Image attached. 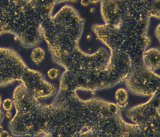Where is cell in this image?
I'll use <instances>...</instances> for the list:
<instances>
[{
  "label": "cell",
  "mask_w": 160,
  "mask_h": 137,
  "mask_svg": "<svg viewBox=\"0 0 160 137\" xmlns=\"http://www.w3.org/2000/svg\"><path fill=\"white\" fill-rule=\"evenodd\" d=\"M15 114L9 123L18 137H90L104 135L112 118V103L82 99L77 92L58 91L51 104L41 103L23 84L12 93Z\"/></svg>",
  "instance_id": "cell-1"
},
{
  "label": "cell",
  "mask_w": 160,
  "mask_h": 137,
  "mask_svg": "<svg viewBox=\"0 0 160 137\" xmlns=\"http://www.w3.org/2000/svg\"><path fill=\"white\" fill-rule=\"evenodd\" d=\"M150 20L130 9L127 17L117 26L95 24L92 30L109 52H125L133 63H142V54L150 43L148 35Z\"/></svg>",
  "instance_id": "cell-2"
},
{
  "label": "cell",
  "mask_w": 160,
  "mask_h": 137,
  "mask_svg": "<svg viewBox=\"0 0 160 137\" xmlns=\"http://www.w3.org/2000/svg\"><path fill=\"white\" fill-rule=\"evenodd\" d=\"M84 25L78 11L69 4L62 6L42 22V40L55 63L59 64L79 47Z\"/></svg>",
  "instance_id": "cell-3"
},
{
  "label": "cell",
  "mask_w": 160,
  "mask_h": 137,
  "mask_svg": "<svg viewBox=\"0 0 160 137\" xmlns=\"http://www.w3.org/2000/svg\"><path fill=\"white\" fill-rule=\"evenodd\" d=\"M43 22L29 0H0V36L10 34L22 47L32 48L42 41Z\"/></svg>",
  "instance_id": "cell-4"
},
{
  "label": "cell",
  "mask_w": 160,
  "mask_h": 137,
  "mask_svg": "<svg viewBox=\"0 0 160 137\" xmlns=\"http://www.w3.org/2000/svg\"><path fill=\"white\" fill-rule=\"evenodd\" d=\"M159 93L150 97L149 99L127 112V117L137 127L141 134L157 136L160 132Z\"/></svg>",
  "instance_id": "cell-5"
},
{
  "label": "cell",
  "mask_w": 160,
  "mask_h": 137,
  "mask_svg": "<svg viewBox=\"0 0 160 137\" xmlns=\"http://www.w3.org/2000/svg\"><path fill=\"white\" fill-rule=\"evenodd\" d=\"M124 80L128 91L140 96L151 97L158 92L160 88V75L142 63H132Z\"/></svg>",
  "instance_id": "cell-6"
},
{
  "label": "cell",
  "mask_w": 160,
  "mask_h": 137,
  "mask_svg": "<svg viewBox=\"0 0 160 137\" xmlns=\"http://www.w3.org/2000/svg\"><path fill=\"white\" fill-rule=\"evenodd\" d=\"M126 0H101L100 12L103 24L111 26L119 25L129 13Z\"/></svg>",
  "instance_id": "cell-7"
},
{
  "label": "cell",
  "mask_w": 160,
  "mask_h": 137,
  "mask_svg": "<svg viewBox=\"0 0 160 137\" xmlns=\"http://www.w3.org/2000/svg\"><path fill=\"white\" fill-rule=\"evenodd\" d=\"M132 10L151 18H160V0H126Z\"/></svg>",
  "instance_id": "cell-8"
},
{
  "label": "cell",
  "mask_w": 160,
  "mask_h": 137,
  "mask_svg": "<svg viewBox=\"0 0 160 137\" xmlns=\"http://www.w3.org/2000/svg\"><path fill=\"white\" fill-rule=\"evenodd\" d=\"M142 64L149 70L156 72L160 68V50L157 48H147L142 54Z\"/></svg>",
  "instance_id": "cell-9"
},
{
  "label": "cell",
  "mask_w": 160,
  "mask_h": 137,
  "mask_svg": "<svg viewBox=\"0 0 160 137\" xmlns=\"http://www.w3.org/2000/svg\"><path fill=\"white\" fill-rule=\"evenodd\" d=\"M29 1L44 21L53 14L56 5L54 0H29Z\"/></svg>",
  "instance_id": "cell-10"
},
{
  "label": "cell",
  "mask_w": 160,
  "mask_h": 137,
  "mask_svg": "<svg viewBox=\"0 0 160 137\" xmlns=\"http://www.w3.org/2000/svg\"><path fill=\"white\" fill-rule=\"evenodd\" d=\"M116 104L120 109H124L128 104V91L123 88L118 89L115 93Z\"/></svg>",
  "instance_id": "cell-11"
},
{
  "label": "cell",
  "mask_w": 160,
  "mask_h": 137,
  "mask_svg": "<svg viewBox=\"0 0 160 137\" xmlns=\"http://www.w3.org/2000/svg\"><path fill=\"white\" fill-rule=\"evenodd\" d=\"M31 52V59L32 62L36 65H39L44 61L46 56V53L43 48L37 46L32 48Z\"/></svg>",
  "instance_id": "cell-12"
},
{
  "label": "cell",
  "mask_w": 160,
  "mask_h": 137,
  "mask_svg": "<svg viewBox=\"0 0 160 137\" xmlns=\"http://www.w3.org/2000/svg\"><path fill=\"white\" fill-rule=\"evenodd\" d=\"M2 108L4 111L11 112L14 108V104L12 99L6 98L2 102Z\"/></svg>",
  "instance_id": "cell-13"
},
{
  "label": "cell",
  "mask_w": 160,
  "mask_h": 137,
  "mask_svg": "<svg viewBox=\"0 0 160 137\" xmlns=\"http://www.w3.org/2000/svg\"><path fill=\"white\" fill-rule=\"evenodd\" d=\"M59 71L58 68H52L50 69L47 72L48 76L51 79H57L59 75Z\"/></svg>",
  "instance_id": "cell-14"
},
{
  "label": "cell",
  "mask_w": 160,
  "mask_h": 137,
  "mask_svg": "<svg viewBox=\"0 0 160 137\" xmlns=\"http://www.w3.org/2000/svg\"><path fill=\"white\" fill-rule=\"evenodd\" d=\"M78 0H54L55 4H61L65 3H75Z\"/></svg>",
  "instance_id": "cell-15"
},
{
  "label": "cell",
  "mask_w": 160,
  "mask_h": 137,
  "mask_svg": "<svg viewBox=\"0 0 160 137\" xmlns=\"http://www.w3.org/2000/svg\"><path fill=\"white\" fill-rule=\"evenodd\" d=\"M80 4L83 7H87L91 5L90 0H80Z\"/></svg>",
  "instance_id": "cell-16"
},
{
  "label": "cell",
  "mask_w": 160,
  "mask_h": 137,
  "mask_svg": "<svg viewBox=\"0 0 160 137\" xmlns=\"http://www.w3.org/2000/svg\"><path fill=\"white\" fill-rule=\"evenodd\" d=\"M159 24L156 27V31H155V33H156V37L157 38L158 40L159 41V38H160V29H159Z\"/></svg>",
  "instance_id": "cell-17"
},
{
  "label": "cell",
  "mask_w": 160,
  "mask_h": 137,
  "mask_svg": "<svg viewBox=\"0 0 160 137\" xmlns=\"http://www.w3.org/2000/svg\"><path fill=\"white\" fill-rule=\"evenodd\" d=\"M3 118H4V113L2 109H0V125L3 121Z\"/></svg>",
  "instance_id": "cell-18"
},
{
  "label": "cell",
  "mask_w": 160,
  "mask_h": 137,
  "mask_svg": "<svg viewBox=\"0 0 160 137\" xmlns=\"http://www.w3.org/2000/svg\"><path fill=\"white\" fill-rule=\"evenodd\" d=\"M91 2V4H96L98 3H100L101 0H90Z\"/></svg>",
  "instance_id": "cell-19"
},
{
  "label": "cell",
  "mask_w": 160,
  "mask_h": 137,
  "mask_svg": "<svg viewBox=\"0 0 160 137\" xmlns=\"http://www.w3.org/2000/svg\"><path fill=\"white\" fill-rule=\"evenodd\" d=\"M8 133L6 131H3V132H1L0 133V136H9Z\"/></svg>",
  "instance_id": "cell-20"
}]
</instances>
